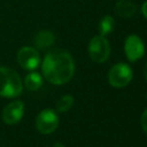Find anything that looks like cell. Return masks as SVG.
Returning a JSON list of instances; mask_svg holds the SVG:
<instances>
[{
  "label": "cell",
  "mask_w": 147,
  "mask_h": 147,
  "mask_svg": "<svg viewBox=\"0 0 147 147\" xmlns=\"http://www.w3.org/2000/svg\"><path fill=\"white\" fill-rule=\"evenodd\" d=\"M114 26H115V21L113 18V16L106 15L99 23V32L101 36L106 37L114 30Z\"/></svg>",
  "instance_id": "cell-12"
},
{
  "label": "cell",
  "mask_w": 147,
  "mask_h": 147,
  "mask_svg": "<svg viewBox=\"0 0 147 147\" xmlns=\"http://www.w3.org/2000/svg\"><path fill=\"white\" fill-rule=\"evenodd\" d=\"M144 74H145V78H146V80H147V63H146V65H145V71H144Z\"/></svg>",
  "instance_id": "cell-17"
},
{
  "label": "cell",
  "mask_w": 147,
  "mask_h": 147,
  "mask_svg": "<svg viewBox=\"0 0 147 147\" xmlns=\"http://www.w3.org/2000/svg\"><path fill=\"white\" fill-rule=\"evenodd\" d=\"M42 85V78L38 72H31L26 75L24 79V86L30 91H37Z\"/></svg>",
  "instance_id": "cell-11"
},
{
  "label": "cell",
  "mask_w": 147,
  "mask_h": 147,
  "mask_svg": "<svg viewBox=\"0 0 147 147\" xmlns=\"http://www.w3.org/2000/svg\"><path fill=\"white\" fill-rule=\"evenodd\" d=\"M53 147H64V145H63L62 142H59V141H57V142H55V144L53 145Z\"/></svg>",
  "instance_id": "cell-16"
},
{
  "label": "cell",
  "mask_w": 147,
  "mask_h": 147,
  "mask_svg": "<svg viewBox=\"0 0 147 147\" xmlns=\"http://www.w3.org/2000/svg\"><path fill=\"white\" fill-rule=\"evenodd\" d=\"M141 126H142V130L145 131V133L147 134V109L142 113V116H141Z\"/></svg>",
  "instance_id": "cell-14"
},
{
  "label": "cell",
  "mask_w": 147,
  "mask_h": 147,
  "mask_svg": "<svg viewBox=\"0 0 147 147\" xmlns=\"http://www.w3.org/2000/svg\"><path fill=\"white\" fill-rule=\"evenodd\" d=\"M24 114V105L22 101L16 100L8 103L2 110V121L7 125H15L17 124Z\"/></svg>",
  "instance_id": "cell-7"
},
{
  "label": "cell",
  "mask_w": 147,
  "mask_h": 147,
  "mask_svg": "<svg viewBox=\"0 0 147 147\" xmlns=\"http://www.w3.org/2000/svg\"><path fill=\"white\" fill-rule=\"evenodd\" d=\"M23 83L16 71L0 67V96L16 98L22 93Z\"/></svg>",
  "instance_id": "cell-2"
},
{
  "label": "cell",
  "mask_w": 147,
  "mask_h": 147,
  "mask_svg": "<svg viewBox=\"0 0 147 147\" xmlns=\"http://www.w3.org/2000/svg\"><path fill=\"white\" fill-rule=\"evenodd\" d=\"M55 41V36L53 34V32L48 31V30H41L39 32H37V34L33 38V42L38 48H47L49 46H52Z\"/></svg>",
  "instance_id": "cell-9"
},
{
  "label": "cell",
  "mask_w": 147,
  "mask_h": 147,
  "mask_svg": "<svg viewBox=\"0 0 147 147\" xmlns=\"http://www.w3.org/2000/svg\"><path fill=\"white\" fill-rule=\"evenodd\" d=\"M88 54L90 57L98 63L106 62L110 54V46L105 36H95L91 39L88 44Z\"/></svg>",
  "instance_id": "cell-3"
},
{
  "label": "cell",
  "mask_w": 147,
  "mask_h": 147,
  "mask_svg": "<svg viewBox=\"0 0 147 147\" xmlns=\"http://www.w3.org/2000/svg\"><path fill=\"white\" fill-rule=\"evenodd\" d=\"M72 105H74V98L70 94H65V95H62L57 100L56 109L60 113H64V111H68L72 107Z\"/></svg>",
  "instance_id": "cell-13"
},
{
  "label": "cell",
  "mask_w": 147,
  "mask_h": 147,
  "mask_svg": "<svg viewBox=\"0 0 147 147\" xmlns=\"http://www.w3.org/2000/svg\"><path fill=\"white\" fill-rule=\"evenodd\" d=\"M141 10H142V14H144V16L147 18V1H145V2H144L142 7H141Z\"/></svg>",
  "instance_id": "cell-15"
},
{
  "label": "cell",
  "mask_w": 147,
  "mask_h": 147,
  "mask_svg": "<svg viewBox=\"0 0 147 147\" xmlns=\"http://www.w3.org/2000/svg\"><path fill=\"white\" fill-rule=\"evenodd\" d=\"M17 62L25 70H34L40 63V56L33 47L24 46L17 53Z\"/></svg>",
  "instance_id": "cell-6"
},
{
  "label": "cell",
  "mask_w": 147,
  "mask_h": 147,
  "mask_svg": "<svg viewBox=\"0 0 147 147\" xmlns=\"http://www.w3.org/2000/svg\"><path fill=\"white\" fill-rule=\"evenodd\" d=\"M59 125V117L52 109H44L39 113L36 119L37 130L42 134H49L56 130Z\"/></svg>",
  "instance_id": "cell-5"
},
{
  "label": "cell",
  "mask_w": 147,
  "mask_h": 147,
  "mask_svg": "<svg viewBox=\"0 0 147 147\" xmlns=\"http://www.w3.org/2000/svg\"><path fill=\"white\" fill-rule=\"evenodd\" d=\"M124 51H125V55L126 57L131 61L134 62L137 60H139L145 52V46L142 40L136 36V34H131L126 38L125 40V45H124Z\"/></svg>",
  "instance_id": "cell-8"
},
{
  "label": "cell",
  "mask_w": 147,
  "mask_h": 147,
  "mask_svg": "<svg viewBox=\"0 0 147 147\" xmlns=\"http://www.w3.org/2000/svg\"><path fill=\"white\" fill-rule=\"evenodd\" d=\"M115 11L122 17H131L136 11V6L127 0H119L115 5Z\"/></svg>",
  "instance_id": "cell-10"
},
{
  "label": "cell",
  "mask_w": 147,
  "mask_h": 147,
  "mask_svg": "<svg viewBox=\"0 0 147 147\" xmlns=\"http://www.w3.org/2000/svg\"><path fill=\"white\" fill-rule=\"evenodd\" d=\"M132 79V70L125 63H117L108 72L109 84L116 88L126 86Z\"/></svg>",
  "instance_id": "cell-4"
},
{
  "label": "cell",
  "mask_w": 147,
  "mask_h": 147,
  "mask_svg": "<svg viewBox=\"0 0 147 147\" xmlns=\"http://www.w3.org/2000/svg\"><path fill=\"white\" fill-rule=\"evenodd\" d=\"M41 69L45 78L49 83L62 85L72 78L75 74V62L68 52L57 48L46 54Z\"/></svg>",
  "instance_id": "cell-1"
}]
</instances>
